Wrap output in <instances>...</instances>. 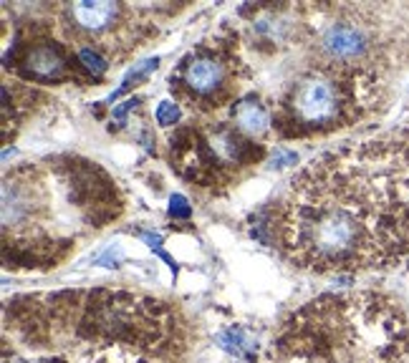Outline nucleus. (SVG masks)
<instances>
[{
    "label": "nucleus",
    "mask_w": 409,
    "mask_h": 363,
    "mask_svg": "<svg viewBox=\"0 0 409 363\" xmlns=\"http://www.w3.org/2000/svg\"><path fill=\"white\" fill-rule=\"evenodd\" d=\"M276 353L301 363H404L407 323L376 293L323 295L283 323Z\"/></svg>",
    "instance_id": "nucleus-3"
},
{
    "label": "nucleus",
    "mask_w": 409,
    "mask_h": 363,
    "mask_svg": "<svg viewBox=\"0 0 409 363\" xmlns=\"http://www.w3.org/2000/svg\"><path fill=\"white\" fill-rule=\"evenodd\" d=\"M283 363H301V361H294V358H283Z\"/></svg>",
    "instance_id": "nucleus-19"
},
{
    "label": "nucleus",
    "mask_w": 409,
    "mask_h": 363,
    "mask_svg": "<svg viewBox=\"0 0 409 363\" xmlns=\"http://www.w3.org/2000/svg\"><path fill=\"white\" fill-rule=\"evenodd\" d=\"M157 63H160V58H150V60H144V63H139L137 68H134L132 73H129L127 78H124V83L119 88H116L114 94L109 96V101H114V99H119V96H124L127 91H132L134 86H139L142 81H147V76H150L152 71L157 68Z\"/></svg>",
    "instance_id": "nucleus-13"
},
{
    "label": "nucleus",
    "mask_w": 409,
    "mask_h": 363,
    "mask_svg": "<svg viewBox=\"0 0 409 363\" xmlns=\"http://www.w3.org/2000/svg\"><path fill=\"white\" fill-rule=\"evenodd\" d=\"M243 76V60L235 41H204L195 46L170 73V91L187 109L210 114L238 96Z\"/></svg>",
    "instance_id": "nucleus-8"
},
{
    "label": "nucleus",
    "mask_w": 409,
    "mask_h": 363,
    "mask_svg": "<svg viewBox=\"0 0 409 363\" xmlns=\"http://www.w3.org/2000/svg\"><path fill=\"white\" fill-rule=\"evenodd\" d=\"M311 63L389 81L409 63V6L309 3L296 8Z\"/></svg>",
    "instance_id": "nucleus-4"
},
{
    "label": "nucleus",
    "mask_w": 409,
    "mask_h": 363,
    "mask_svg": "<svg viewBox=\"0 0 409 363\" xmlns=\"http://www.w3.org/2000/svg\"><path fill=\"white\" fill-rule=\"evenodd\" d=\"M217 341H220V346L225 348L227 353H232V356H238V358H248V361H253V353L258 351V343H255L248 330H243L240 325H232V328L222 330L220 336H217Z\"/></svg>",
    "instance_id": "nucleus-12"
},
{
    "label": "nucleus",
    "mask_w": 409,
    "mask_h": 363,
    "mask_svg": "<svg viewBox=\"0 0 409 363\" xmlns=\"http://www.w3.org/2000/svg\"><path fill=\"white\" fill-rule=\"evenodd\" d=\"M190 215H192V207L187 204V199H185L182 194H172V199H170V217H175V220H187Z\"/></svg>",
    "instance_id": "nucleus-16"
},
{
    "label": "nucleus",
    "mask_w": 409,
    "mask_h": 363,
    "mask_svg": "<svg viewBox=\"0 0 409 363\" xmlns=\"http://www.w3.org/2000/svg\"><path fill=\"white\" fill-rule=\"evenodd\" d=\"M53 31L71 51L89 48L109 63H122L157 36L155 18L129 3H63L51 8Z\"/></svg>",
    "instance_id": "nucleus-7"
},
{
    "label": "nucleus",
    "mask_w": 409,
    "mask_h": 363,
    "mask_svg": "<svg viewBox=\"0 0 409 363\" xmlns=\"http://www.w3.org/2000/svg\"><path fill=\"white\" fill-rule=\"evenodd\" d=\"M122 194L101 167L83 159L23 164L3 179V255L23 268L61 263L81 235L122 215Z\"/></svg>",
    "instance_id": "nucleus-1"
},
{
    "label": "nucleus",
    "mask_w": 409,
    "mask_h": 363,
    "mask_svg": "<svg viewBox=\"0 0 409 363\" xmlns=\"http://www.w3.org/2000/svg\"><path fill=\"white\" fill-rule=\"evenodd\" d=\"M139 237H142V240L147 242V245H150V248L155 250V253L160 255L162 260H167V263H170V268H172V273L177 275V263H175V260H172L170 255L165 253V248H162V237L160 235H152V232H147V230H139Z\"/></svg>",
    "instance_id": "nucleus-14"
},
{
    "label": "nucleus",
    "mask_w": 409,
    "mask_h": 363,
    "mask_svg": "<svg viewBox=\"0 0 409 363\" xmlns=\"http://www.w3.org/2000/svg\"><path fill=\"white\" fill-rule=\"evenodd\" d=\"M389 81L309 66L286 88L273 127L283 137H314L351 127L389 101Z\"/></svg>",
    "instance_id": "nucleus-6"
},
{
    "label": "nucleus",
    "mask_w": 409,
    "mask_h": 363,
    "mask_svg": "<svg viewBox=\"0 0 409 363\" xmlns=\"http://www.w3.org/2000/svg\"><path fill=\"white\" fill-rule=\"evenodd\" d=\"M299 159L296 152H286V149H276V157H273V167H283V164H294Z\"/></svg>",
    "instance_id": "nucleus-18"
},
{
    "label": "nucleus",
    "mask_w": 409,
    "mask_h": 363,
    "mask_svg": "<svg viewBox=\"0 0 409 363\" xmlns=\"http://www.w3.org/2000/svg\"><path fill=\"white\" fill-rule=\"evenodd\" d=\"M170 164L192 187L197 184V187L204 189L230 187L232 182L240 177V169H235L217 152L207 124H202V127L187 124V127L177 129V132L172 134Z\"/></svg>",
    "instance_id": "nucleus-10"
},
{
    "label": "nucleus",
    "mask_w": 409,
    "mask_h": 363,
    "mask_svg": "<svg viewBox=\"0 0 409 363\" xmlns=\"http://www.w3.org/2000/svg\"><path fill=\"white\" fill-rule=\"evenodd\" d=\"M314 164L364 217L387 265L409 253V129L323 154Z\"/></svg>",
    "instance_id": "nucleus-5"
},
{
    "label": "nucleus",
    "mask_w": 409,
    "mask_h": 363,
    "mask_svg": "<svg viewBox=\"0 0 409 363\" xmlns=\"http://www.w3.org/2000/svg\"><path fill=\"white\" fill-rule=\"evenodd\" d=\"M232 121H235V129L248 139H253V142L263 139L273 129L271 114L255 96H245L243 101L232 106Z\"/></svg>",
    "instance_id": "nucleus-11"
},
{
    "label": "nucleus",
    "mask_w": 409,
    "mask_h": 363,
    "mask_svg": "<svg viewBox=\"0 0 409 363\" xmlns=\"http://www.w3.org/2000/svg\"><path fill=\"white\" fill-rule=\"evenodd\" d=\"M180 119V106L172 104V101H162L160 106H157V124H162V127H172V124H177Z\"/></svg>",
    "instance_id": "nucleus-15"
},
{
    "label": "nucleus",
    "mask_w": 409,
    "mask_h": 363,
    "mask_svg": "<svg viewBox=\"0 0 409 363\" xmlns=\"http://www.w3.org/2000/svg\"><path fill=\"white\" fill-rule=\"evenodd\" d=\"M119 260H122V250H119V248H109L104 255H99V258H96V263L106 265V268H114V263H119Z\"/></svg>",
    "instance_id": "nucleus-17"
},
{
    "label": "nucleus",
    "mask_w": 409,
    "mask_h": 363,
    "mask_svg": "<svg viewBox=\"0 0 409 363\" xmlns=\"http://www.w3.org/2000/svg\"><path fill=\"white\" fill-rule=\"evenodd\" d=\"M255 235L294 268L319 275L387 265L364 217L328 184L314 162L288 182L281 199L271 202Z\"/></svg>",
    "instance_id": "nucleus-2"
},
{
    "label": "nucleus",
    "mask_w": 409,
    "mask_h": 363,
    "mask_svg": "<svg viewBox=\"0 0 409 363\" xmlns=\"http://www.w3.org/2000/svg\"><path fill=\"white\" fill-rule=\"evenodd\" d=\"M13 60L18 76L33 83H68L81 78L91 81L76 56H71L68 46L53 38L51 23H33V28L18 36L13 46Z\"/></svg>",
    "instance_id": "nucleus-9"
}]
</instances>
